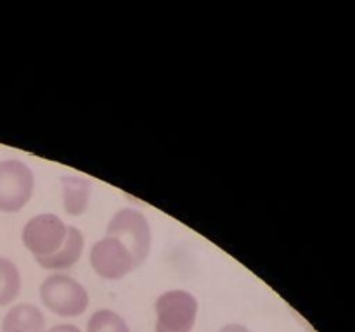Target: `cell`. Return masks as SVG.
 Segmentation results:
<instances>
[{"instance_id": "cell-1", "label": "cell", "mask_w": 355, "mask_h": 332, "mask_svg": "<svg viewBox=\"0 0 355 332\" xmlns=\"http://www.w3.org/2000/svg\"><path fill=\"white\" fill-rule=\"evenodd\" d=\"M40 299L59 317H80L89 308L90 297L83 284L64 273H52L42 282Z\"/></svg>"}, {"instance_id": "cell-2", "label": "cell", "mask_w": 355, "mask_h": 332, "mask_svg": "<svg viewBox=\"0 0 355 332\" xmlns=\"http://www.w3.org/2000/svg\"><path fill=\"white\" fill-rule=\"evenodd\" d=\"M106 235L120 239L134 255L137 266H141L151 252L153 235L149 221L141 211L134 208L118 210L107 223Z\"/></svg>"}, {"instance_id": "cell-3", "label": "cell", "mask_w": 355, "mask_h": 332, "mask_svg": "<svg viewBox=\"0 0 355 332\" xmlns=\"http://www.w3.org/2000/svg\"><path fill=\"white\" fill-rule=\"evenodd\" d=\"M155 332H191L198 317V299L182 289L159 294L155 303Z\"/></svg>"}, {"instance_id": "cell-4", "label": "cell", "mask_w": 355, "mask_h": 332, "mask_svg": "<svg viewBox=\"0 0 355 332\" xmlns=\"http://www.w3.org/2000/svg\"><path fill=\"white\" fill-rule=\"evenodd\" d=\"M35 190V175L19 159L0 161V211L17 213L30 203Z\"/></svg>"}, {"instance_id": "cell-5", "label": "cell", "mask_w": 355, "mask_h": 332, "mask_svg": "<svg viewBox=\"0 0 355 332\" xmlns=\"http://www.w3.org/2000/svg\"><path fill=\"white\" fill-rule=\"evenodd\" d=\"M68 227L54 213H42L30 218L23 228V244L35 258L54 255L64 244Z\"/></svg>"}, {"instance_id": "cell-6", "label": "cell", "mask_w": 355, "mask_h": 332, "mask_svg": "<svg viewBox=\"0 0 355 332\" xmlns=\"http://www.w3.org/2000/svg\"><path fill=\"white\" fill-rule=\"evenodd\" d=\"M90 266L104 280H120L139 268L134 255L116 237H103L92 246L89 255Z\"/></svg>"}, {"instance_id": "cell-7", "label": "cell", "mask_w": 355, "mask_h": 332, "mask_svg": "<svg viewBox=\"0 0 355 332\" xmlns=\"http://www.w3.org/2000/svg\"><path fill=\"white\" fill-rule=\"evenodd\" d=\"M83 248H85V237L82 230L76 227H68L64 244L54 255L44 256V258H35L38 266L45 270H68L82 258Z\"/></svg>"}, {"instance_id": "cell-8", "label": "cell", "mask_w": 355, "mask_h": 332, "mask_svg": "<svg viewBox=\"0 0 355 332\" xmlns=\"http://www.w3.org/2000/svg\"><path fill=\"white\" fill-rule=\"evenodd\" d=\"M62 208L69 216H80L87 211L92 194V182L80 175L61 176Z\"/></svg>"}, {"instance_id": "cell-9", "label": "cell", "mask_w": 355, "mask_h": 332, "mask_svg": "<svg viewBox=\"0 0 355 332\" xmlns=\"http://www.w3.org/2000/svg\"><path fill=\"white\" fill-rule=\"evenodd\" d=\"M2 332H45V317L37 304H14L2 320Z\"/></svg>"}, {"instance_id": "cell-10", "label": "cell", "mask_w": 355, "mask_h": 332, "mask_svg": "<svg viewBox=\"0 0 355 332\" xmlns=\"http://www.w3.org/2000/svg\"><path fill=\"white\" fill-rule=\"evenodd\" d=\"M21 293V273L12 259L0 256V306L12 303Z\"/></svg>"}, {"instance_id": "cell-11", "label": "cell", "mask_w": 355, "mask_h": 332, "mask_svg": "<svg viewBox=\"0 0 355 332\" xmlns=\"http://www.w3.org/2000/svg\"><path fill=\"white\" fill-rule=\"evenodd\" d=\"M87 332H130V327L116 311L97 310L87 322Z\"/></svg>"}, {"instance_id": "cell-12", "label": "cell", "mask_w": 355, "mask_h": 332, "mask_svg": "<svg viewBox=\"0 0 355 332\" xmlns=\"http://www.w3.org/2000/svg\"><path fill=\"white\" fill-rule=\"evenodd\" d=\"M45 332H82V331L73 324H59V325H54V327H51Z\"/></svg>"}, {"instance_id": "cell-13", "label": "cell", "mask_w": 355, "mask_h": 332, "mask_svg": "<svg viewBox=\"0 0 355 332\" xmlns=\"http://www.w3.org/2000/svg\"><path fill=\"white\" fill-rule=\"evenodd\" d=\"M218 332H250V329L245 327V325H241V324H227V325H224V327H222Z\"/></svg>"}]
</instances>
